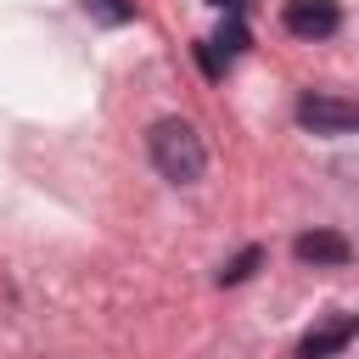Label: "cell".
<instances>
[{
  "instance_id": "2",
  "label": "cell",
  "mask_w": 359,
  "mask_h": 359,
  "mask_svg": "<svg viewBox=\"0 0 359 359\" xmlns=\"http://www.w3.org/2000/svg\"><path fill=\"white\" fill-rule=\"evenodd\" d=\"M297 123H309L314 135H348V129H359V101H342V95H303V101H297Z\"/></svg>"
},
{
  "instance_id": "1",
  "label": "cell",
  "mask_w": 359,
  "mask_h": 359,
  "mask_svg": "<svg viewBox=\"0 0 359 359\" xmlns=\"http://www.w3.org/2000/svg\"><path fill=\"white\" fill-rule=\"evenodd\" d=\"M151 163H157V174H163V180L191 185V180L208 168L202 135H196L185 118H163V123H151Z\"/></svg>"
},
{
  "instance_id": "4",
  "label": "cell",
  "mask_w": 359,
  "mask_h": 359,
  "mask_svg": "<svg viewBox=\"0 0 359 359\" xmlns=\"http://www.w3.org/2000/svg\"><path fill=\"white\" fill-rule=\"evenodd\" d=\"M353 337H359V314H331L325 325H314V331L303 337V359H325V353L348 348Z\"/></svg>"
},
{
  "instance_id": "8",
  "label": "cell",
  "mask_w": 359,
  "mask_h": 359,
  "mask_svg": "<svg viewBox=\"0 0 359 359\" xmlns=\"http://www.w3.org/2000/svg\"><path fill=\"white\" fill-rule=\"evenodd\" d=\"M258 258H264V252H258V247H247V252H241V258H230V264H224V269H219V286H236V280H247V275H252V269H258Z\"/></svg>"
},
{
  "instance_id": "3",
  "label": "cell",
  "mask_w": 359,
  "mask_h": 359,
  "mask_svg": "<svg viewBox=\"0 0 359 359\" xmlns=\"http://www.w3.org/2000/svg\"><path fill=\"white\" fill-rule=\"evenodd\" d=\"M280 22H286V34H297V39H325V34L342 28V11H337V0H292Z\"/></svg>"
},
{
  "instance_id": "5",
  "label": "cell",
  "mask_w": 359,
  "mask_h": 359,
  "mask_svg": "<svg viewBox=\"0 0 359 359\" xmlns=\"http://www.w3.org/2000/svg\"><path fill=\"white\" fill-rule=\"evenodd\" d=\"M292 252H297L303 264H348V258H353V247H348L337 230H309V236L292 241Z\"/></svg>"
},
{
  "instance_id": "6",
  "label": "cell",
  "mask_w": 359,
  "mask_h": 359,
  "mask_svg": "<svg viewBox=\"0 0 359 359\" xmlns=\"http://www.w3.org/2000/svg\"><path fill=\"white\" fill-rule=\"evenodd\" d=\"M84 11H90L95 22H107V28H118V22H129V17H135V6H129V0H84Z\"/></svg>"
},
{
  "instance_id": "7",
  "label": "cell",
  "mask_w": 359,
  "mask_h": 359,
  "mask_svg": "<svg viewBox=\"0 0 359 359\" xmlns=\"http://www.w3.org/2000/svg\"><path fill=\"white\" fill-rule=\"evenodd\" d=\"M208 45H213V50H224V56H236V50L247 45V28H241V17H224V22H219V34H213Z\"/></svg>"
}]
</instances>
